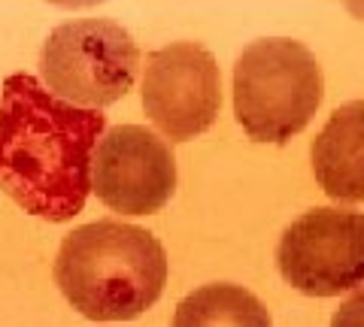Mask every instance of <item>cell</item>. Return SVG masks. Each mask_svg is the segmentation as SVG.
Wrapping results in <instances>:
<instances>
[{"mask_svg": "<svg viewBox=\"0 0 364 327\" xmlns=\"http://www.w3.org/2000/svg\"><path fill=\"white\" fill-rule=\"evenodd\" d=\"M52 4H73V6H79V4H97V0H52Z\"/></svg>", "mask_w": 364, "mask_h": 327, "instance_id": "cell-12", "label": "cell"}, {"mask_svg": "<svg viewBox=\"0 0 364 327\" xmlns=\"http://www.w3.org/2000/svg\"><path fill=\"white\" fill-rule=\"evenodd\" d=\"M91 191L121 216H152L176 191V155L164 134L119 125L100 137L91 161Z\"/></svg>", "mask_w": 364, "mask_h": 327, "instance_id": "cell-7", "label": "cell"}, {"mask_svg": "<svg viewBox=\"0 0 364 327\" xmlns=\"http://www.w3.org/2000/svg\"><path fill=\"white\" fill-rule=\"evenodd\" d=\"M322 94V67L301 39L261 37L234 61V112L258 142L291 140L316 116Z\"/></svg>", "mask_w": 364, "mask_h": 327, "instance_id": "cell-3", "label": "cell"}, {"mask_svg": "<svg viewBox=\"0 0 364 327\" xmlns=\"http://www.w3.org/2000/svg\"><path fill=\"white\" fill-rule=\"evenodd\" d=\"M107 116L52 94L43 79L13 73L0 88V191L25 212L70 221L91 194V161Z\"/></svg>", "mask_w": 364, "mask_h": 327, "instance_id": "cell-1", "label": "cell"}, {"mask_svg": "<svg viewBox=\"0 0 364 327\" xmlns=\"http://www.w3.org/2000/svg\"><path fill=\"white\" fill-rule=\"evenodd\" d=\"M219 106V61L204 43L176 39L146 55L143 109L170 142L204 134L216 121Z\"/></svg>", "mask_w": 364, "mask_h": 327, "instance_id": "cell-6", "label": "cell"}, {"mask_svg": "<svg viewBox=\"0 0 364 327\" xmlns=\"http://www.w3.org/2000/svg\"><path fill=\"white\" fill-rule=\"evenodd\" d=\"M52 273L79 315L91 321H131L164 291L167 252L146 228L100 218L67 233Z\"/></svg>", "mask_w": 364, "mask_h": 327, "instance_id": "cell-2", "label": "cell"}, {"mask_svg": "<svg viewBox=\"0 0 364 327\" xmlns=\"http://www.w3.org/2000/svg\"><path fill=\"white\" fill-rule=\"evenodd\" d=\"M170 327H273L267 306L234 282L200 285L179 300Z\"/></svg>", "mask_w": 364, "mask_h": 327, "instance_id": "cell-9", "label": "cell"}, {"mask_svg": "<svg viewBox=\"0 0 364 327\" xmlns=\"http://www.w3.org/2000/svg\"><path fill=\"white\" fill-rule=\"evenodd\" d=\"M140 46L113 18H73L58 25L40 49L43 85L76 106L104 109L134 88Z\"/></svg>", "mask_w": 364, "mask_h": 327, "instance_id": "cell-4", "label": "cell"}, {"mask_svg": "<svg viewBox=\"0 0 364 327\" xmlns=\"http://www.w3.org/2000/svg\"><path fill=\"white\" fill-rule=\"evenodd\" d=\"M310 161L328 197L364 200V100H349L331 112L310 146Z\"/></svg>", "mask_w": 364, "mask_h": 327, "instance_id": "cell-8", "label": "cell"}, {"mask_svg": "<svg viewBox=\"0 0 364 327\" xmlns=\"http://www.w3.org/2000/svg\"><path fill=\"white\" fill-rule=\"evenodd\" d=\"M331 327H364V288L340 303V309L331 319Z\"/></svg>", "mask_w": 364, "mask_h": 327, "instance_id": "cell-10", "label": "cell"}, {"mask_svg": "<svg viewBox=\"0 0 364 327\" xmlns=\"http://www.w3.org/2000/svg\"><path fill=\"white\" fill-rule=\"evenodd\" d=\"M343 4H346V9L358 18V22H364V0H343Z\"/></svg>", "mask_w": 364, "mask_h": 327, "instance_id": "cell-11", "label": "cell"}, {"mask_svg": "<svg viewBox=\"0 0 364 327\" xmlns=\"http://www.w3.org/2000/svg\"><path fill=\"white\" fill-rule=\"evenodd\" d=\"M277 267L307 297H334L364 282V212L316 206L282 230Z\"/></svg>", "mask_w": 364, "mask_h": 327, "instance_id": "cell-5", "label": "cell"}]
</instances>
